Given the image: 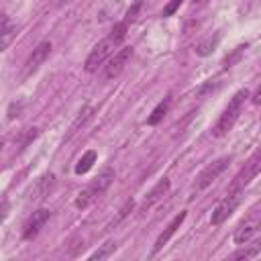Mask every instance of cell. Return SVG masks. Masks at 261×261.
I'll use <instances>...</instances> for the list:
<instances>
[{"label": "cell", "instance_id": "cell-1", "mask_svg": "<svg viewBox=\"0 0 261 261\" xmlns=\"http://www.w3.org/2000/svg\"><path fill=\"white\" fill-rule=\"evenodd\" d=\"M126 29H128V22L126 20H120V22H116L112 27V31H110L108 37H104L100 43L94 45V49L90 51V55L86 57V63H84V69L88 73L96 71L102 63H106V59L122 45V41L126 37Z\"/></svg>", "mask_w": 261, "mask_h": 261}, {"label": "cell", "instance_id": "cell-2", "mask_svg": "<svg viewBox=\"0 0 261 261\" xmlns=\"http://www.w3.org/2000/svg\"><path fill=\"white\" fill-rule=\"evenodd\" d=\"M247 98H249V92H247V90H239V92L230 98V102L226 104V108H224L222 114L218 116L216 124L212 126V135H214V137H224V135L234 126V122L239 120V116H241V112H243V104H245Z\"/></svg>", "mask_w": 261, "mask_h": 261}, {"label": "cell", "instance_id": "cell-3", "mask_svg": "<svg viewBox=\"0 0 261 261\" xmlns=\"http://www.w3.org/2000/svg\"><path fill=\"white\" fill-rule=\"evenodd\" d=\"M112 179H114V171H112L110 167H106L90 186H86V188L77 194V198H75V208L84 210V208H88L90 204H94V202L108 190V186L112 184Z\"/></svg>", "mask_w": 261, "mask_h": 261}, {"label": "cell", "instance_id": "cell-4", "mask_svg": "<svg viewBox=\"0 0 261 261\" xmlns=\"http://www.w3.org/2000/svg\"><path fill=\"white\" fill-rule=\"evenodd\" d=\"M243 194H245V190H228V194L218 202V206L212 210V216H210V222H212V226H220L237 208H239V204H241V200H243Z\"/></svg>", "mask_w": 261, "mask_h": 261}, {"label": "cell", "instance_id": "cell-5", "mask_svg": "<svg viewBox=\"0 0 261 261\" xmlns=\"http://www.w3.org/2000/svg\"><path fill=\"white\" fill-rule=\"evenodd\" d=\"M228 163H230V157H218V159H214L212 163H208V165L198 173V177H196V181H194V194H200L202 190H206V188L228 167Z\"/></svg>", "mask_w": 261, "mask_h": 261}, {"label": "cell", "instance_id": "cell-6", "mask_svg": "<svg viewBox=\"0 0 261 261\" xmlns=\"http://www.w3.org/2000/svg\"><path fill=\"white\" fill-rule=\"evenodd\" d=\"M259 226H261V212H259V208L255 206V208L247 214V218L237 226V230H234V243H237V245H245L247 241H251V239L257 234Z\"/></svg>", "mask_w": 261, "mask_h": 261}, {"label": "cell", "instance_id": "cell-7", "mask_svg": "<svg viewBox=\"0 0 261 261\" xmlns=\"http://www.w3.org/2000/svg\"><path fill=\"white\" fill-rule=\"evenodd\" d=\"M259 167H261V155H259V151H255V153L251 155V159L245 163V167L234 175V179H232V184H230L228 190H245V188L257 177Z\"/></svg>", "mask_w": 261, "mask_h": 261}, {"label": "cell", "instance_id": "cell-8", "mask_svg": "<svg viewBox=\"0 0 261 261\" xmlns=\"http://www.w3.org/2000/svg\"><path fill=\"white\" fill-rule=\"evenodd\" d=\"M49 53H51V41H41L35 49H33V53L29 55V59L24 61V67H22V73H20V80H27V77H31L43 63H45V59L49 57Z\"/></svg>", "mask_w": 261, "mask_h": 261}, {"label": "cell", "instance_id": "cell-9", "mask_svg": "<svg viewBox=\"0 0 261 261\" xmlns=\"http://www.w3.org/2000/svg\"><path fill=\"white\" fill-rule=\"evenodd\" d=\"M130 57H133V47H120L118 51H114L106 61V65H104V77L106 80H112V77H116V75H120V71L126 67V63L130 61Z\"/></svg>", "mask_w": 261, "mask_h": 261}, {"label": "cell", "instance_id": "cell-10", "mask_svg": "<svg viewBox=\"0 0 261 261\" xmlns=\"http://www.w3.org/2000/svg\"><path fill=\"white\" fill-rule=\"evenodd\" d=\"M49 216H51V212H49L47 208H39V210H35V212L29 216V220L24 222V226H22V239H24V241L35 239V237L39 234V230L47 224Z\"/></svg>", "mask_w": 261, "mask_h": 261}, {"label": "cell", "instance_id": "cell-11", "mask_svg": "<svg viewBox=\"0 0 261 261\" xmlns=\"http://www.w3.org/2000/svg\"><path fill=\"white\" fill-rule=\"evenodd\" d=\"M186 216H188V212H186V210H181L179 214H175V216L171 218V222L165 226V230H163V232L157 237V241H155V245H153V255H155L157 251H161V249H163V247L169 243V239H171V237L175 234V230L181 226V222L186 220Z\"/></svg>", "mask_w": 261, "mask_h": 261}, {"label": "cell", "instance_id": "cell-12", "mask_svg": "<svg viewBox=\"0 0 261 261\" xmlns=\"http://www.w3.org/2000/svg\"><path fill=\"white\" fill-rule=\"evenodd\" d=\"M167 190H169V179H159L151 190H149V194L145 196V200H143V204H141V212H145V210H149L153 204H157L165 194H167Z\"/></svg>", "mask_w": 261, "mask_h": 261}, {"label": "cell", "instance_id": "cell-13", "mask_svg": "<svg viewBox=\"0 0 261 261\" xmlns=\"http://www.w3.org/2000/svg\"><path fill=\"white\" fill-rule=\"evenodd\" d=\"M94 114H96V110L92 108V106H84L82 110H80V114L75 116V120L71 122V126H69V133H67V137H65V141H69L73 135H77L92 118H94Z\"/></svg>", "mask_w": 261, "mask_h": 261}, {"label": "cell", "instance_id": "cell-14", "mask_svg": "<svg viewBox=\"0 0 261 261\" xmlns=\"http://www.w3.org/2000/svg\"><path fill=\"white\" fill-rule=\"evenodd\" d=\"M53 179H55L53 173H45V175L37 181L35 190L31 192V194H33L31 198H33V200H43L45 196H49V190H51V186H53Z\"/></svg>", "mask_w": 261, "mask_h": 261}, {"label": "cell", "instance_id": "cell-15", "mask_svg": "<svg viewBox=\"0 0 261 261\" xmlns=\"http://www.w3.org/2000/svg\"><path fill=\"white\" fill-rule=\"evenodd\" d=\"M169 104H171V100H169V96H165L155 108H153V112L149 114V118H147V124H151V126H155V124H159L161 120H163V116L167 114V110H169Z\"/></svg>", "mask_w": 261, "mask_h": 261}, {"label": "cell", "instance_id": "cell-16", "mask_svg": "<svg viewBox=\"0 0 261 261\" xmlns=\"http://www.w3.org/2000/svg\"><path fill=\"white\" fill-rule=\"evenodd\" d=\"M96 157H98V155H96V151H92V149H90V151H86V153L77 159V163H75V173H77V175L88 173V171L92 169V165L96 163Z\"/></svg>", "mask_w": 261, "mask_h": 261}, {"label": "cell", "instance_id": "cell-17", "mask_svg": "<svg viewBox=\"0 0 261 261\" xmlns=\"http://www.w3.org/2000/svg\"><path fill=\"white\" fill-rule=\"evenodd\" d=\"M16 33H18V29H16V24H12V22H6V24L0 29V51H4V49L14 41Z\"/></svg>", "mask_w": 261, "mask_h": 261}, {"label": "cell", "instance_id": "cell-18", "mask_svg": "<svg viewBox=\"0 0 261 261\" xmlns=\"http://www.w3.org/2000/svg\"><path fill=\"white\" fill-rule=\"evenodd\" d=\"M114 251H116V241H106V243H104L100 249H96V251H94V253H92L88 259H90V261H96V259L100 261V259L110 257Z\"/></svg>", "mask_w": 261, "mask_h": 261}, {"label": "cell", "instance_id": "cell-19", "mask_svg": "<svg viewBox=\"0 0 261 261\" xmlns=\"http://www.w3.org/2000/svg\"><path fill=\"white\" fill-rule=\"evenodd\" d=\"M218 39H220V37L216 35L214 39H212V37H208V39L200 41V43L196 45V53H198V55H208V53H210V51H212V49L218 45Z\"/></svg>", "mask_w": 261, "mask_h": 261}, {"label": "cell", "instance_id": "cell-20", "mask_svg": "<svg viewBox=\"0 0 261 261\" xmlns=\"http://www.w3.org/2000/svg\"><path fill=\"white\" fill-rule=\"evenodd\" d=\"M259 255V247H251V249H239L237 253L230 255V259H253Z\"/></svg>", "mask_w": 261, "mask_h": 261}, {"label": "cell", "instance_id": "cell-21", "mask_svg": "<svg viewBox=\"0 0 261 261\" xmlns=\"http://www.w3.org/2000/svg\"><path fill=\"white\" fill-rule=\"evenodd\" d=\"M133 206H135V202L133 200H128V202H124V206L120 208V212H118V216H116V220H114V224H118L122 218H126L128 216V212L133 210Z\"/></svg>", "mask_w": 261, "mask_h": 261}, {"label": "cell", "instance_id": "cell-22", "mask_svg": "<svg viewBox=\"0 0 261 261\" xmlns=\"http://www.w3.org/2000/svg\"><path fill=\"white\" fill-rule=\"evenodd\" d=\"M181 4H184V0H171V2L163 8V16H171V14H173Z\"/></svg>", "mask_w": 261, "mask_h": 261}, {"label": "cell", "instance_id": "cell-23", "mask_svg": "<svg viewBox=\"0 0 261 261\" xmlns=\"http://www.w3.org/2000/svg\"><path fill=\"white\" fill-rule=\"evenodd\" d=\"M141 6H143V2H141V0H137V2H135V6H133L128 12H126L124 20H126V22H133V20H135V16H137V12L141 10Z\"/></svg>", "mask_w": 261, "mask_h": 261}, {"label": "cell", "instance_id": "cell-24", "mask_svg": "<svg viewBox=\"0 0 261 261\" xmlns=\"http://www.w3.org/2000/svg\"><path fill=\"white\" fill-rule=\"evenodd\" d=\"M243 51H245V45L237 47V51H234V53H232L230 57H226V59H224V67H230V65H232V63H234V61H237V59L241 57V53H243Z\"/></svg>", "mask_w": 261, "mask_h": 261}, {"label": "cell", "instance_id": "cell-25", "mask_svg": "<svg viewBox=\"0 0 261 261\" xmlns=\"http://www.w3.org/2000/svg\"><path fill=\"white\" fill-rule=\"evenodd\" d=\"M8 212H10V202H8V200H2V202H0V222L8 216Z\"/></svg>", "mask_w": 261, "mask_h": 261}, {"label": "cell", "instance_id": "cell-26", "mask_svg": "<svg viewBox=\"0 0 261 261\" xmlns=\"http://www.w3.org/2000/svg\"><path fill=\"white\" fill-rule=\"evenodd\" d=\"M6 22H10V20H8V16H6V14H0V29H2Z\"/></svg>", "mask_w": 261, "mask_h": 261}, {"label": "cell", "instance_id": "cell-27", "mask_svg": "<svg viewBox=\"0 0 261 261\" xmlns=\"http://www.w3.org/2000/svg\"><path fill=\"white\" fill-rule=\"evenodd\" d=\"M206 2H208V0H192L194 6H202V4H206Z\"/></svg>", "mask_w": 261, "mask_h": 261}]
</instances>
